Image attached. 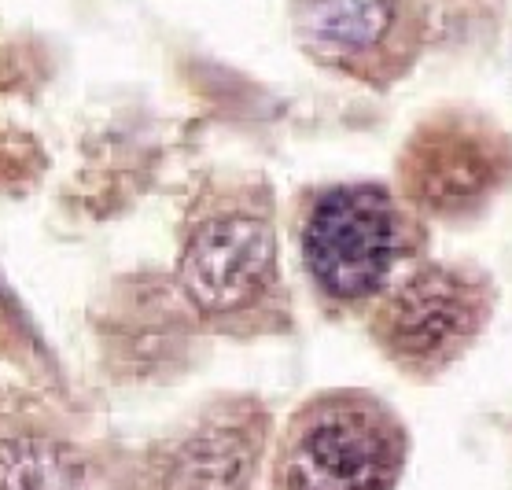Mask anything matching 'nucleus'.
<instances>
[{"mask_svg":"<svg viewBox=\"0 0 512 490\" xmlns=\"http://www.w3.org/2000/svg\"><path fill=\"white\" fill-rule=\"evenodd\" d=\"M174 288L207 325L244 328L284 303L280 240L262 188H233L199 203L177 251Z\"/></svg>","mask_w":512,"mask_h":490,"instance_id":"obj_1","label":"nucleus"},{"mask_svg":"<svg viewBox=\"0 0 512 490\" xmlns=\"http://www.w3.org/2000/svg\"><path fill=\"white\" fill-rule=\"evenodd\" d=\"M406 432L369 391H321L295 409L273 446V490H395Z\"/></svg>","mask_w":512,"mask_h":490,"instance_id":"obj_2","label":"nucleus"},{"mask_svg":"<svg viewBox=\"0 0 512 490\" xmlns=\"http://www.w3.org/2000/svg\"><path fill=\"white\" fill-rule=\"evenodd\" d=\"M299 251L317 295L358 306L391 288L395 269L413 251V225L384 185H328L306 199Z\"/></svg>","mask_w":512,"mask_h":490,"instance_id":"obj_3","label":"nucleus"},{"mask_svg":"<svg viewBox=\"0 0 512 490\" xmlns=\"http://www.w3.org/2000/svg\"><path fill=\"white\" fill-rule=\"evenodd\" d=\"M490 314L483 277L457 266L413 269L376 306L373 336L387 358L409 373H439L472 347Z\"/></svg>","mask_w":512,"mask_h":490,"instance_id":"obj_4","label":"nucleus"},{"mask_svg":"<svg viewBox=\"0 0 512 490\" xmlns=\"http://www.w3.org/2000/svg\"><path fill=\"white\" fill-rule=\"evenodd\" d=\"M269 454V409L258 398H214L148 450L144 490H255Z\"/></svg>","mask_w":512,"mask_h":490,"instance_id":"obj_5","label":"nucleus"},{"mask_svg":"<svg viewBox=\"0 0 512 490\" xmlns=\"http://www.w3.org/2000/svg\"><path fill=\"white\" fill-rule=\"evenodd\" d=\"M291 30L321 67L384 85L417 52L413 0H291Z\"/></svg>","mask_w":512,"mask_h":490,"instance_id":"obj_6","label":"nucleus"},{"mask_svg":"<svg viewBox=\"0 0 512 490\" xmlns=\"http://www.w3.org/2000/svg\"><path fill=\"white\" fill-rule=\"evenodd\" d=\"M104 465L74 420L30 391H0V490H100Z\"/></svg>","mask_w":512,"mask_h":490,"instance_id":"obj_7","label":"nucleus"},{"mask_svg":"<svg viewBox=\"0 0 512 490\" xmlns=\"http://www.w3.org/2000/svg\"><path fill=\"white\" fill-rule=\"evenodd\" d=\"M509 174V144L479 122L446 118L409 140L402 177L417 207L457 218L479 210Z\"/></svg>","mask_w":512,"mask_h":490,"instance_id":"obj_8","label":"nucleus"}]
</instances>
